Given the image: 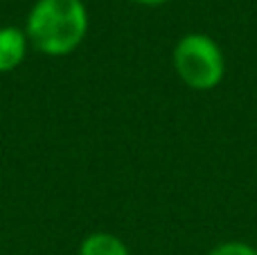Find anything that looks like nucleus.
Masks as SVG:
<instances>
[{
  "label": "nucleus",
  "instance_id": "obj_1",
  "mask_svg": "<svg viewBox=\"0 0 257 255\" xmlns=\"http://www.w3.org/2000/svg\"><path fill=\"white\" fill-rule=\"evenodd\" d=\"M27 41L45 57L75 52L88 34L84 0H36L25 21Z\"/></svg>",
  "mask_w": 257,
  "mask_h": 255
},
{
  "label": "nucleus",
  "instance_id": "obj_2",
  "mask_svg": "<svg viewBox=\"0 0 257 255\" xmlns=\"http://www.w3.org/2000/svg\"><path fill=\"white\" fill-rule=\"evenodd\" d=\"M172 63L176 77L192 90H212L223 81L226 57L212 36L190 32L174 45Z\"/></svg>",
  "mask_w": 257,
  "mask_h": 255
},
{
  "label": "nucleus",
  "instance_id": "obj_3",
  "mask_svg": "<svg viewBox=\"0 0 257 255\" xmlns=\"http://www.w3.org/2000/svg\"><path fill=\"white\" fill-rule=\"evenodd\" d=\"M27 48H30V41H27L25 30L14 25L0 27V75L16 70L25 61Z\"/></svg>",
  "mask_w": 257,
  "mask_h": 255
},
{
  "label": "nucleus",
  "instance_id": "obj_4",
  "mask_svg": "<svg viewBox=\"0 0 257 255\" xmlns=\"http://www.w3.org/2000/svg\"><path fill=\"white\" fill-rule=\"evenodd\" d=\"M77 255H131V251L117 235L97 230V233L86 235Z\"/></svg>",
  "mask_w": 257,
  "mask_h": 255
},
{
  "label": "nucleus",
  "instance_id": "obj_5",
  "mask_svg": "<svg viewBox=\"0 0 257 255\" xmlns=\"http://www.w3.org/2000/svg\"><path fill=\"white\" fill-rule=\"evenodd\" d=\"M208 255H257V248L246 242H223L214 246Z\"/></svg>",
  "mask_w": 257,
  "mask_h": 255
},
{
  "label": "nucleus",
  "instance_id": "obj_6",
  "mask_svg": "<svg viewBox=\"0 0 257 255\" xmlns=\"http://www.w3.org/2000/svg\"><path fill=\"white\" fill-rule=\"evenodd\" d=\"M136 5H145V7H158V5H165L169 0H133Z\"/></svg>",
  "mask_w": 257,
  "mask_h": 255
}]
</instances>
